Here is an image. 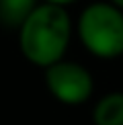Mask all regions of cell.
Returning <instances> with one entry per match:
<instances>
[{"instance_id": "obj_8", "label": "cell", "mask_w": 123, "mask_h": 125, "mask_svg": "<svg viewBox=\"0 0 123 125\" xmlns=\"http://www.w3.org/2000/svg\"><path fill=\"white\" fill-rule=\"evenodd\" d=\"M121 58H123V53H121Z\"/></svg>"}, {"instance_id": "obj_5", "label": "cell", "mask_w": 123, "mask_h": 125, "mask_svg": "<svg viewBox=\"0 0 123 125\" xmlns=\"http://www.w3.org/2000/svg\"><path fill=\"white\" fill-rule=\"evenodd\" d=\"M41 0H0V25L17 31Z\"/></svg>"}, {"instance_id": "obj_7", "label": "cell", "mask_w": 123, "mask_h": 125, "mask_svg": "<svg viewBox=\"0 0 123 125\" xmlns=\"http://www.w3.org/2000/svg\"><path fill=\"white\" fill-rule=\"evenodd\" d=\"M107 2H109L111 6H115L117 10H121V12H123V0H107Z\"/></svg>"}, {"instance_id": "obj_2", "label": "cell", "mask_w": 123, "mask_h": 125, "mask_svg": "<svg viewBox=\"0 0 123 125\" xmlns=\"http://www.w3.org/2000/svg\"><path fill=\"white\" fill-rule=\"evenodd\" d=\"M82 47L99 60H115L123 53V12L109 2H92L74 23Z\"/></svg>"}, {"instance_id": "obj_4", "label": "cell", "mask_w": 123, "mask_h": 125, "mask_svg": "<svg viewBox=\"0 0 123 125\" xmlns=\"http://www.w3.org/2000/svg\"><path fill=\"white\" fill-rule=\"evenodd\" d=\"M94 125H123V92H107L92 107Z\"/></svg>"}, {"instance_id": "obj_6", "label": "cell", "mask_w": 123, "mask_h": 125, "mask_svg": "<svg viewBox=\"0 0 123 125\" xmlns=\"http://www.w3.org/2000/svg\"><path fill=\"white\" fill-rule=\"evenodd\" d=\"M41 2H47V4H55V6H62V8H66V6H70V4L78 2V0H41Z\"/></svg>"}, {"instance_id": "obj_1", "label": "cell", "mask_w": 123, "mask_h": 125, "mask_svg": "<svg viewBox=\"0 0 123 125\" xmlns=\"http://www.w3.org/2000/svg\"><path fill=\"white\" fill-rule=\"evenodd\" d=\"M17 33L23 58L29 64L45 70L47 66L64 60L74 33V23L66 8L39 2L20 23Z\"/></svg>"}, {"instance_id": "obj_3", "label": "cell", "mask_w": 123, "mask_h": 125, "mask_svg": "<svg viewBox=\"0 0 123 125\" xmlns=\"http://www.w3.org/2000/svg\"><path fill=\"white\" fill-rule=\"evenodd\" d=\"M45 88L62 105L76 107L86 103L94 92V80L88 68L78 62L60 60L43 70Z\"/></svg>"}]
</instances>
